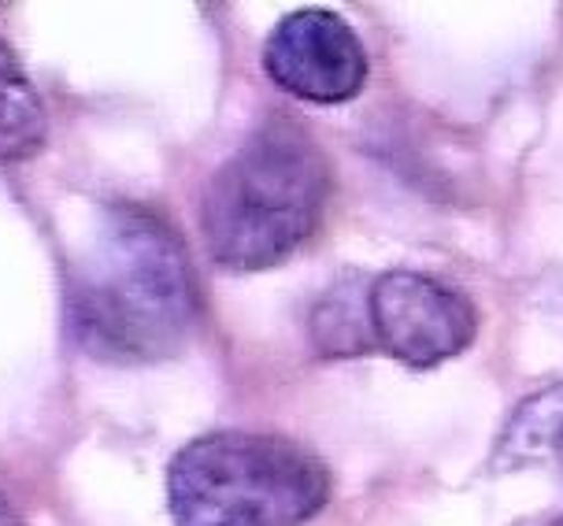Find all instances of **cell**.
<instances>
[{
    "label": "cell",
    "mask_w": 563,
    "mask_h": 526,
    "mask_svg": "<svg viewBox=\"0 0 563 526\" xmlns=\"http://www.w3.org/2000/svg\"><path fill=\"white\" fill-rule=\"evenodd\" d=\"M489 471L563 474V382L527 397L511 412L497 445H493Z\"/></svg>",
    "instance_id": "cell-6"
},
{
    "label": "cell",
    "mask_w": 563,
    "mask_h": 526,
    "mask_svg": "<svg viewBox=\"0 0 563 526\" xmlns=\"http://www.w3.org/2000/svg\"><path fill=\"white\" fill-rule=\"evenodd\" d=\"M264 67L286 94L311 105H341L367 83V53L356 30L327 8L282 19L267 37Z\"/></svg>",
    "instance_id": "cell-5"
},
{
    "label": "cell",
    "mask_w": 563,
    "mask_h": 526,
    "mask_svg": "<svg viewBox=\"0 0 563 526\" xmlns=\"http://www.w3.org/2000/svg\"><path fill=\"white\" fill-rule=\"evenodd\" d=\"M48 138V119L19 56L0 37V164L37 156Z\"/></svg>",
    "instance_id": "cell-7"
},
{
    "label": "cell",
    "mask_w": 563,
    "mask_h": 526,
    "mask_svg": "<svg viewBox=\"0 0 563 526\" xmlns=\"http://www.w3.org/2000/svg\"><path fill=\"white\" fill-rule=\"evenodd\" d=\"M367 305L375 346L416 371L460 357L478 333L475 305L464 293L419 271H386L371 282Z\"/></svg>",
    "instance_id": "cell-4"
},
{
    "label": "cell",
    "mask_w": 563,
    "mask_h": 526,
    "mask_svg": "<svg viewBox=\"0 0 563 526\" xmlns=\"http://www.w3.org/2000/svg\"><path fill=\"white\" fill-rule=\"evenodd\" d=\"M549 526H563V515H560V519H552Z\"/></svg>",
    "instance_id": "cell-10"
},
{
    "label": "cell",
    "mask_w": 563,
    "mask_h": 526,
    "mask_svg": "<svg viewBox=\"0 0 563 526\" xmlns=\"http://www.w3.org/2000/svg\"><path fill=\"white\" fill-rule=\"evenodd\" d=\"M327 497L330 474L323 463L278 434H205L167 471L175 526H300Z\"/></svg>",
    "instance_id": "cell-3"
},
{
    "label": "cell",
    "mask_w": 563,
    "mask_h": 526,
    "mask_svg": "<svg viewBox=\"0 0 563 526\" xmlns=\"http://www.w3.org/2000/svg\"><path fill=\"white\" fill-rule=\"evenodd\" d=\"M70 333L89 357L153 363L175 357L197 322V278L183 238L137 205L97 222L67 286Z\"/></svg>",
    "instance_id": "cell-1"
},
{
    "label": "cell",
    "mask_w": 563,
    "mask_h": 526,
    "mask_svg": "<svg viewBox=\"0 0 563 526\" xmlns=\"http://www.w3.org/2000/svg\"><path fill=\"white\" fill-rule=\"evenodd\" d=\"M330 197V164L297 119L271 116L211 175L200 230L211 260L267 271L316 234Z\"/></svg>",
    "instance_id": "cell-2"
},
{
    "label": "cell",
    "mask_w": 563,
    "mask_h": 526,
    "mask_svg": "<svg viewBox=\"0 0 563 526\" xmlns=\"http://www.w3.org/2000/svg\"><path fill=\"white\" fill-rule=\"evenodd\" d=\"M367 293L371 286L341 278L323 293V300L311 311V341L323 357H356L367 346H375Z\"/></svg>",
    "instance_id": "cell-8"
},
{
    "label": "cell",
    "mask_w": 563,
    "mask_h": 526,
    "mask_svg": "<svg viewBox=\"0 0 563 526\" xmlns=\"http://www.w3.org/2000/svg\"><path fill=\"white\" fill-rule=\"evenodd\" d=\"M0 526H19L15 512H12V504H8L4 497H0Z\"/></svg>",
    "instance_id": "cell-9"
}]
</instances>
